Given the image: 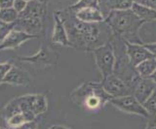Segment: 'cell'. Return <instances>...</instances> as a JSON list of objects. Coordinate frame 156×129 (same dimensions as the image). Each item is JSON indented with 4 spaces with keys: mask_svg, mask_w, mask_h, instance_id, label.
Returning <instances> with one entry per match:
<instances>
[{
    "mask_svg": "<svg viewBox=\"0 0 156 129\" xmlns=\"http://www.w3.org/2000/svg\"><path fill=\"white\" fill-rule=\"evenodd\" d=\"M66 27L68 40L73 48L93 51L111 42L113 33L105 22L88 23L79 21L69 8L58 11Z\"/></svg>",
    "mask_w": 156,
    "mask_h": 129,
    "instance_id": "1",
    "label": "cell"
},
{
    "mask_svg": "<svg viewBox=\"0 0 156 129\" xmlns=\"http://www.w3.org/2000/svg\"><path fill=\"white\" fill-rule=\"evenodd\" d=\"M105 22L109 25L114 37L133 44H144L139 37V30L145 22L140 20L132 9L110 11Z\"/></svg>",
    "mask_w": 156,
    "mask_h": 129,
    "instance_id": "2",
    "label": "cell"
},
{
    "mask_svg": "<svg viewBox=\"0 0 156 129\" xmlns=\"http://www.w3.org/2000/svg\"><path fill=\"white\" fill-rule=\"evenodd\" d=\"M48 109V102L46 97L42 94H27L23 96L13 99L6 107L3 109L2 114L10 117L15 114L20 113H33L37 117L38 114H44Z\"/></svg>",
    "mask_w": 156,
    "mask_h": 129,
    "instance_id": "3",
    "label": "cell"
},
{
    "mask_svg": "<svg viewBox=\"0 0 156 129\" xmlns=\"http://www.w3.org/2000/svg\"><path fill=\"white\" fill-rule=\"evenodd\" d=\"M72 100L77 104H82L88 109L95 110L113 98L107 93L101 84L85 83L71 94Z\"/></svg>",
    "mask_w": 156,
    "mask_h": 129,
    "instance_id": "4",
    "label": "cell"
},
{
    "mask_svg": "<svg viewBox=\"0 0 156 129\" xmlns=\"http://www.w3.org/2000/svg\"><path fill=\"white\" fill-rule=\"evenodd\" d=\"M93 54H94L96 64L101 71L102 78H106L113 74L116 57L111 42L94 50Z\"/></svg>",
    "mask_w": 156,
    "mask_h": 129,
    "instance_id": "5",
    "label": "cell"
},
{
    "mask_svg": "<svg viewBox=\"0 0 156 129\" xmlns=\"http://www.w3.org/2000/svg\"><path fill=\"white\" fill-rule=\"evenodd\" d=\"M101 87L111 97H123L127 95H133L134 91L124 81H122L114 74L102 79Z\"/></svg>",
    "mask_w": 156,
    "mask_h": 129,
    "instance_id": "6",
    "label": "cell"
},
{
    "mask_svg": "<svg viewBox=\"0 0 156 129\" xmlns=\"http://www.w3.org/2000/svg\"><path fill=\"white\" fill-rule=\"evenodd\" d=\"M109 102L113 106L120 109L123 112L139 114V116H143L144 117H150L143 105L136 99L134 95H127V96H123V97L112 98Z\"/></svg>",
    "mask_w": 156,
    "mask_h": 129,
    "instance_id": "7",
    "label": "cell"
},
{
    "mask_svg": "<svg viewBox=\"0 0 156 129\" xmlns=\"http://www.w3.org/2000/svg\"><path fill=\"white\" fill-rule=\"evenodd\" d=\"M48 0H32L27 3L24 10L19 13V18H39L44 20L47 13Z\"/></svg>",
    "mask_w": 156,
    "mask_h": 129,
    "instance_id": "8",
    "label": "cell"
},
{
    "mask_svg": "<svg viewBox=\"0 0 156 129\" xmlns=\"http://www.w3.org/2000/svg\"><path fill=\"white\" fill-rule=\"evenodd\" d=\"M58 54L49 49L48 47L42 46L35 55L27 57H21L20 60L34 64H43V65H55L58 61Z\"/></svg>",
    "mask_w": 156,
    "mask_h": 129,
    "instance_id": "9",
    "label": "cell"
},
{
    "mask_svg": "<svg viewBox=\"0 0 156 129\" xmlns=\"http://www.w3.org/2000/svg\"><path fill=\"white\" fill-rule=\"evenodd\" d=\"M125 42L126 46V54L128 58L133 66H138L140 62H143L148 58H152V55L145 49L144 45L140 44H133L127 41Z\"/></svg>",
    "mask_w": 156,
    "mask_h": 129,
    "instance_id": "10",
    "label": "cell"
},
{
    "mask_svg": "<svg viewBox=\"0 0 156 129\" xmlns=\"http://www.w3.org/2000/svg\"><path fill=\"white\" fill-rule=\"evenodd\" d=\"M38 38L37 35H31L23 31H20L17 29H13L9 33L8 36L0 43V51L8 50V49H16L19 46H21L23 43L31 39Z\"/></svg>",
    "mask_w": 156,
    "mask_h": 129,
    "instance_id": "11",
    "label": "cell"
},
{
    "mask_svg": "<svg viewBox=\"0 0 156 129\" xmlns=\"http://www.w3.org/2000/svg\"><path fill=\"white\" fill-rule=\"evenodd\" d=\"M156 88V84L149 78H140L134 89V96L143 105Z\"/></svg>",
    "mask_w": 156,
    "mask_h": 129,
    "instance_id": "12",
    "label": "cell"
},
{
    "mask_svg": "<svg viewBox=\"0 0 156 129\" xmlns=\"http://www.w3.org/2000/svg\"><path fill=\"white\" fill-rule=\"evenodd\" d=\"M43 21L39 18H18L15 22V28L27 34L37 35L42 31Z\"/></svg>",
    "mask_w": 156,
    "mask_h": 129,
    "instance_id": "13",
    "label": "cell"
},
{
    "mask_svg": "<svg viewBox=\"0 0 156 129\" xmlns=\"http://www.w3.org/2000/svg\"><path fill=\"white\" fill-rule=\"evenodd\" d=\"M3 83L13 85H23V87H26V85L30 83V77H29L28 73L23 71V69L16 67V66H12L7 75L5 76Z\"/></svg>",
    "mask_w": 156,
    "mask_h": 129,
    "instance_id": "14",
    "label": "cell"
},
{
    "mask_svg": "<svg viewBox=\"0 0 156 129\" xmlns=\"http://www.w3.org/2000/svg\"><path fill=\"white\" fill-rule=\"evenodd\" d=\"M54 18H55V26H54V32L52 35V42L62 46L72 47L69 40H68L65 25H63L58 11L54 14Z\"/></svg>",
    "mask_w": 156,
    "mask_h": 129,
    "instance_id": "15",
    "label": "cell"
},
{
    "mask_svg": "<svg viewBox=\"0 0 156 129\" xmlns=\"http://www.w3.org/2000/svg\"><path fill=\"white\" fill-rule=\"evenodd\" d=\"M74 13L78 20L83 22L96 23V22H102L105 20V17L101 11V9L98 8L86 7V8H82Z\"/></svg>",
    "mask_w": 156,
    "mask_h": 129,
    "instance_id": "16",
    "label": "cell"
},
{
    "mask_svg": "<svg viewBox=\"0 0 156 129\" xmlns=\"http://www.w3.org/2000/svg\"><path fill=\"white\" fill-rule=\"evenodd\" d=\"M35 117L36 116L33 113L27 112V113L15 114L10 117H8L6 121H7L8 127H13V126H19L26 122L35 121Z\"/></svg>",
    "mask_w": 156,
    "mask_h": 129,
    "instance_id": "17",
    "label": "cell"
},
{
    "mask_svg": "<svg viewBox=\"0 0 156 129\" xmlns=\"http://www.w3.org/2000/svg\"><path fill=\"white\" fill-rule=\"evenodd\" d=\"M133 12L138 16L140 20L146 22H153L156 21V10L151 8H147L144 6H140L139 4H133L132 7Z\"/></svg>",
    "mask_w": 156,
    "mask_h": 129,
    "instance_id": "18",
    "label": "cell"
},
{
    "mask_svg": "<svg viewBox=\"0 0 156 129\" xmlns=\"http://www.w3.org/2000/svg\"><path fill=\"white\" fill-rule=\"evenodd\" d=\"M156 69V58H148L136 66V70L140 78H149Z\"/></svg>",
    "mask_w": 156,
    "mask_h": 129,
    "instance_id": "19",
    "label": "cell"
},
{
    "mask_svg": "<svg viewBox=\"0 0 156 129\" xmlns=\"http://www.w3.org/2000/svg\"><path fill=\"white\" fill-rule=\"evenodd\" d=\"M133 4H134V0H107L105 6L109 12L125 11L132 9Z\"/></svg>",
    "mask_w": 156,
    "mask_h": 129,
    "instance_id": "20",
    "label": "cell"
},
{
    "mask_svg": "<svg viewBox=\"0 0 156 129\" xmlns=\"http://www.w3.org/2000/svg\"><path fill=\"white\" fill-rule=\"evenodd\" d=\"M19 18V13L12 8H5L0 10V21L5 22H16V21Z\"/></svg>",
    "mask_w": 156,
    "mask_h": 129,
    "instance_id": "21",
    "label": "cell"
},
{
    "mask_svg": "<svg viewBox=\"0 0 156 129\" xmlns=\"http://www.w3.org/2000/svg\"><path fill=\"white\" fill-rule=\"evenodd\" d=\"M86 7H93L100 9V0H78V1L69 7V9L72 12H77L82 8Z\"/></svg>",
    "mask_w": 156,
    "mask_h": 129,
    "instance_id": "22",
    "label": "cell"
},
{
    "mask_svg": "<svg viewBox=\"0 0 156 129\" xmlns=\"http://www.w3.org/2000/svg\"><path fill=\"white\" fill-rule=\"evenodd\" d=\"M144 108L146 110V112L149 114V116H155L156 114V88L154 91L151 93L148 99L143 104Z\"/></svg>",
    "mask_w": 156,
    "mask_h": 129,
    "instance_id": "23",
    "label": "cell"
},
{
    "mask_svg": "<svg viewBox=\"0 0 156 129\" xmlns=\"http://www.w3.org/2000/svg\"><path fill=\"white\" fill-rule=\"evenodd\" d=\"M15 28V22L9 23L0 21V43H1L8 34Z\"/></svg>",
    "mask_w": 156,
    "mask_h": 129,
    "instance_id": "24",
    "label": "cell"
},
{
    "mask_svg": "<svg viewBox=\"0 0 156 129\" xmlns=\"http://www.w3.org/2000/svg\"><path fill=\"white\" fill-rule=\"evenodd\" d=\"M12 64L9 62H4V63H0V84L3 83V80L5 76L7 75L9 70L11 69Z\"/></svg>",
    "mask_w": 156,
    "mask_h": 129,
    "instance_id": "25",
    "label": "cell"
},
{
    "mask_svg": "<svg viewBox=\"0 0 156 129\" xmlns=\"http://www.w3.org/2000/svg\"><path fill=\"white\" fill-rule=\"evenodd\" d=\"M134 3L156 10V0H134Z\"/></svg>",
    "mask_w": 156,
    "mask_h": 129,
    "instance_id": "26",
    "label": "cell"
},
{
    "mask_svg": "<svg viewBox=\"0 0 156 129\" xmlns=\"http://www.w3.org/2000/svg\"><path fill=\"white\" fill-rule=\"evenodd\" d=\"M8 129H37V123L35 122V121H33L23 123L19 126L8 127Z\"/></svg>",
    "mask_w": 156,
    "mask_h": 129,
    "instance_id": "27",
    "label": "cell"
},
{
    "mask_svg": "<svg viewBox=\"0 0 156 129\" xmlns=\"http://www.w3.org/2000/svg\"><path fill=\"white\" fill-rule=\"evenodd\" d=\"M27 2H26L24 0H15L13 8L18 13H21L24 10V8H26V6H27Z\"/></svg>",
    "mask_w": 156,
    "mask_h": 129,
    "instance_id": "28",
    "label": "cell"
},
{
    "mask_svg": "<svg viewBox=\"0 0 156 129\" xmlns=\"http://www.w3.org/2000/svg\"><path fill=\"white\" fill-rule=\"evenodd\" d=\"M143 45L152 55L154 58H156V43H150V44H143Z\"/></svg>",
    "mask_w": 156,
    "mask_h": 129,
    "instance_id": "29",
    "label": "cell"
},
{
    "mask_svg": "<svg viewBox=\"0 0 156 129\" xmlns=\"http://www.w3.org/2000/svg\"><path fill=\"white\" fill-rule=\"evenodd\" d=\"M14 1L15 0H0V8H12L14 5Z\"/></svg>",
    "mask_w": 156,
    "mask_h": 129,
    "instance_id": "30",
    "label": "cell"
},
{
    "mask_svg": "<svg viewBox=\"0 0 156 129\" xmlns=\"http://www.w3.org/2000/svg\"><path fill=\"white\" fill-rule=\"evenodd\" d=\"M148 127H150L151 129H156V117L155 116H150L149 117Z\"/></svg>",
    "mask_w": 156,
    "mask_h": 129,
    "instance_id": "31",
    "label": "cell"
},
{
    "mask_svg": "<svg viewBox=\"0 0 156 129\" xmlns=\"http://www.w3.org/2000/svg\"><path fill=\"white\" fill-rule=\"evenodd\" d=\"M149 79H151V80H152L153 82H154V83L156 84V69H155V71H154V72L152 73V75H151L150 77H149Z\"/></svg>",
    "mask_w": 156,
    "mask_h": 129,
    "instance_id": "32",
    "label": "cell"
},
{
    "mask_svg": "<svg viewBox=\"0 0 156 129\" xmlns=\"http://www.w3.org/2000/svg\"><path fill=\"white\" fill-rule=\"evenodd\" d=\"M49 129H56V128H55V126H52V127H50Z\"/></svg>",
    "mask_w": 156,
    "mask_h": 129,
    "instance_id": "33",
    "label": "cell"
},
{
    "mask_svg": "<svg viewBox=\"0 0 156 129\" xmlns=\"http://www.w3.org/2000/svg\"><path fill=\"white\" fill-rule=\"evenodd\" d=\"M26 2H29V1H32V0H24Z\"/></svg>",
    "mask_w": 156,
    "mask_h": 129,
    "instance_id": "34",
    "label": "cell"
},
{
    "mask_svg": "<svg viewBox=\"0 0 156 129\" xmlns=\"http://www.w3.org/2000/svg\"><path fill=\"white\" fill-rule=\"evenodd\" d=\"M0 129H6V128H4V127H1V128H0Z\"/></svg>",
    "mask_w": 156,
    "mask_h": 129,
    "instance_id": "35",
    "label": "cell"
},
{
    "mask_svg": "<svg viewBox=\"0 0 156 129\" xmlns=\"http://www.w3.org/2000/svg\"><path fill=\"white\" fill-rule=\"evenodd\" d=\"M2 126H1V122H0V128H1Z\"/></svg>",
    "mask_w": 156,
    "mask_h": 129,
    "instance_id": "36",
    "label": "cell"
},
{
    "mask_svg": "<svg viewBox=\"0 0 156 129\" xmlns=\"http://www.w3.org/2000/svg\"><path fill=\"white\" fill-rule=\"evenodd\" d=\"M146 129H151V128H150V127H148V126H147V128H146Z\"/></svg>",
    "mask_w": 156,
    "mask_h": 129,
    "instance_id": "37",
    "label": "cell"
},
{
    "mask_svg": "<svg viewBox=\"0 0 156 129\" xmlns=\"http://www.w3.org/2000/svg\"><path fill=\"white\" fill-rule=\"evenodd\" d=\"M0 10H1V8H0Z\"/></svg>",
    "mask_w": 156,
    "mask_h": 129,
    "instance_id": "38",
    "label": "cell"
},
{
    "mask_svg": "<svg viewBox=\"0 0 156 129\" xmlns=\"http://www.w3.org/2000/svg\"><path fill=\"white\" fill-rule=\"evenodd\" d=\"M155 117H156V114H155Z\"/></svg>",
    "mask_w": 156,
    "mask_h": 129,
    "instance_id": "39",
    "label": "cell"
}]
</instances>
